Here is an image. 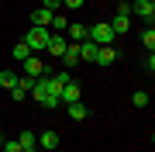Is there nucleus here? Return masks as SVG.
<instances>
[{
	"instance_id": "nucleus-15",
	"label": "nucleus",
	"mask_w": 155,
	"mask_h": 152,
	"mask_svg": "<svg viewBox=\"0 0 155 152\" xmlns=\"http://www.w3.org/2000/svg\"><path fill=\"white\" fill-rule=\"evenodd\" d=\"M86 24H69V38H72V45H79V42H86Z\"/></svg>"
},
{
	"instance_id": "nucleus-4",
	"label": "nucleus",
	"mask_w": 155,
	"mask_h": 152,
	"mask_svg": "<svg viewBox=\"0 0 155 152\" xmlns=\"http://www.w3.org/2000/svg\"><path fill=\"white\" fill-rule=\"evenodd\" d=\"M127 11H131V17H145L148 24L155 21V4H148V0H131Z\"/></svg>"
},
{
	"instance_id": "nucleus-12",
	"label": "nucleus",
	"mask_w": 155,
	"mask_h": 152,
	"mask_svg": "<svg viewBox=\"0 0 155 152\" xmlns=\"http://www.w3.org/2000/svg\"><path fill=\"white\" fill-rule=\"evenodd\" d=\"M38 145L48 149V152H55L59 149V135H55V131H41V135H38Z\"/></svg>"
},
{
	"instance_id": "nucleus-30",
	"label": "nucleus",
	"mask_w": 155,
	"mask_h": 152,
	"mask_svg": "<svg viewBox=\"0 0 155 152\" xmlns=\"http://www.w3.org/2000/svg\"><path fill=\"white\" fill-rule=\"evenodd\" d=\"M0 142H4V138H0Z\"/></svg>"
},
{
	"instance_id": "nucleus-20",
	"label": "nucleus",
	"mask_w": 155,
	"mask_h": 152,
	"mask_svg": "<svg viewBox=\"0 0 155 152\" xmlns=\"http://www.w3.org/2000/svg\"><path fill=\"white\" fill-rule=\"evenodd\" d=\"M0 152H21V142L17 138H4L0 142Z\"/></svg>"
},
{
	"instance_id": "nucleus-14",
	"label": "nucleus",
	"mask_w": 155,
	"mask_h": 152,
	"mask_svg": "<svg viewBox=\"0 0 155 152\" xmlns=\"http://www.w3.org/2000/svg\"><path fill=\"white\" fill-rule=\"evenodd\" d=\"M62 62H66V69H72V66H79V52H76V45H66V52H62Z\"/></svg>"
},
{
	"instance_id": "nucleus-16",
	"label": "nucleus",
	"mask_w": 155,
	"mask_h": 152,
	"mask_svg": "<svg viewBox=\"0 0 155 152\" xmlns=\"http://www.w3.org/2000/svg\"><path fill=\"white\" fill-rule=\"evenodd\" d=\"M48 28H52V35H62V31L69 28V24H66V14H52V21H48Z\"/></svg>"
},
{
	"instance_id": "nucleus-1",
	"label": "nucleus",
	"mask_w": 155,
	"mask_h": 152,
	"mask_svg": "<svg viewBox=\"0 0 155 152\" xmlns=\"http://www.w3.org/2000/svg\"><path fill=\"white\" fill-rule=\"evenodd\" d=\"M69 79V69H62V73H45V76H38L35 79V86H31V97L38 100L41 107H59L62 100H59V90H62V83Z\"/></svg>"
},
{
	"instance_id": "nucleus-27",
	"label": "nucleus",
	"mask_w": 155,
	"mask_h": 152,
	"mask_svg": "<svg viewBox=\"0 0 155 152\" xmlns=\"http://www.w3.org/2000/svg\"><path fill=\"white\" fill-rule=\"evenodd\" d=\"M148 4H155V0H148Z\"/></svg>"
},
{
	"instance_id": "nucleus-3",
	"label": "nucleus",
	"mask_w": 155,
	"mask_h": 152,
	"mask_svg": "<svg viewBox=\"0 0 155 152\" xmlns=\"http://www.w3.org/2000/svg\"><path fill=\"white\" fill-rule=\"evenodd\" d=\"M48 38H52V31H48V28H35V24H31V31L24 35L21 42H24V45L31 49V56H35L38 49H45V45H48Z\"/></svg>"
},
{
	"instance_id": "nucleus-23",
	"label": "nucleus",
	"mask_w": 155,
	"mask_h": 152,
	"mask_svg": "<svg viewBox=\"0 0 155 152\" xmlns=\"http://www.w3.org/2000/svg\"><path fill=\"white\" fill-rule=\"evenodd\" d=\"M62 7H66V11H79V7H83V0H62Z\"/></svg>"
},
{
	"instance_id": "nucleus-26",
	"label": "nucleus",
	"mask_w": 155,
	"mask_h": 152,
	"mask_svg": "<svg viewBox=\"0 0 155 152\" xmlns=\"http://www.w3.org/2000/svg\"><path fill=\"white\" fill-rule=\"evenodd\" d=\"M117 4H131V0H117Z\"/></svg>"
},
{
	"instance_id": "nucleus-25",
	"label": "nucleus",
	"mask_w": 155,
	"mask_h": 152,
	"mask_svg": "<svg viewBox=\"0 0 155 152\" xmlns=\"http://www.w3.org/2000/svg\"><path fill=\"white\" fill-rule=\"evenodd\" d=\"M21 152H38V149H35V145H28V149H21Z\"/></svg>"
},
{
	"instance_id": "nucleus-17",
	"label": "nucleus",
	"mask_w": 155,
	"mask_h": 152,
	"mask_svg": "<svg viewBox=\"0 0 155 152\" xmlns=\"http://www.w3.org/2000/svg\"><path fill=\"white\" fill-rule=\"evenodd\" d=\"M11 56H14L17 62H24V59H28V56H31V49H28V45H24V42H17V45L11 49Z\"/></svg>"
},
{
	"instance_id": "nucleus-6",
	"label": "nucleus",
	"mask_w": 155,
	"mask_h": 152,
	"mask_svg": "<svg viewBox=\"0 0 155 152\" xmlns=\"http://www.w3.org/2000/svg\"><path fill=\"white\" fill-rule=\"evenodd\" d=\"M45 73H48V69H45V62H41L38 56H28V59H24V76H35V79H38V76H45Z\"/></svg>"
},
{
	"instance_id": "nucleus-7",
	"label": "nucleus",
	"mask_w": 155,
	"mask_h": 152,
	"mask_svg": "<svg viewBox=\"0 0 155 152\" xmlns=\"http://www.w3.org/2000/svg\"><path fill=\"white\" fill-rule=\"evenodd\" d=\"M93 62H97V66H110V62H117V49L114 45H100Z\"/></svg>"
},
{
	"instance_id": "nucleus-11",
	"label": "nucleus",
	"mask_w": 155,
	"mask_h": 152,
	"mask_svg": "<svg viewBox=\"0 0 155 152\" xmlns=\"http://www.w3.org/2000/svg\"><path fill=\"white\" fill-rule=\"evenodd\" d=\"M17 79H21V73H14V69H0V86H4V90H14Z\"/></svg>"
},
{
	"instance_id": "nucleus-21",
	"label": "nucleus",
	"mask_w": 155,
	"mask_h": 152,
	"mask_svg": "<svg viewBox=\"0 0 155 152\" xmlns=\"http://www.w3.org/2000/svg\"><path fill=\"white\" fill-rule=\"evenodd\" d=\"M131 104L134 107H148V93H145V90H134L131 93Z\"/></svg>"
},
{
	"instance_id": "nucleus-5",
	"label": "nucleus",
	"mask_w": 155,
	"mask_h": 152,
	"mask_svg": "<svg viewBox=\"0 0 155 152\" xmlns=\"http://www.w3.org/2000/svg\"><path fill=\"white\" fill-rule=\"evenodd\" d=\"M79 97H83V90H79V83H72V79H66V83H62V90H59V100H62V104H76Z\"/></svg>"
},
{
	"instance_id": "nucleus-22",
	"label": "nucleus",
	"mask_w": 155,
	"mask_h": 152,
	"mask_svg": "<svg viewBox=\"0 0 155 152\" xmlns=\"http://www.w3.org/2000/svg\"><path fill=\"white\" fill-rule=\"evenodd\" d=\"M41 7H48L52 14H59L62 11V0H41Z\"/></svg>"
},
{
	"instance_id": "nucleus-24",
	"label": "nucleus",
	"mask_w": 155,
	"mask_h": 152,
	"mask_svg": "<svg viewBox=\"0 0 155 152\" xmlns=\"http://www.w3.org/2000/svg\"><path fill=\"white\" fill-rule=\"evenodd\" d=\"M145 73H155V56L148 52V59H145Z\"/></svg>"
},
{
	"instance_id": "nucleus-28",
	"label": "nucleus",
	"mask_w": 155,
	"mask_h": 152,
	"mask_svg": "<svg viewBox=\"0 0 155 152\" xmlns=\"http://www.w3.org/2000/svg\"><path fill=\"white\" fill-rule=\"evenodd\" d=\"M55 152H62V149H55Z\"/></svg>"
},
{
	"instance_id": "nucleus-18",
	"label": "nucleus",
	"mask_w": 155,
	"mask_h": 152,
	"mask_svg": "<svg viewBox=\"0 0 155 152\" xmlns=\"http://www.w3.org/2000/svg\"><path fill=\"white\" fill-rule=\"evenodd\" d=\"M17 142H21V149H28V145H38V135H35V131H21Z\"/></svg>"
},
{
	"instance_id": "nucleus-8",
	"label": "nucleus",
	"mask_w": 155,
	"mask_h": 152,
	"mask_svg": "<svg viewBox=\"0 0 155 152\" xmlns=\"http://www.w3.org/2000/svg\"><path fill=\"white\" fill-rule=\"evenodd\" d=\"M97 49H100V45H93L90 38H86V42H79V45H76V52H79V62H93V59H97Z\"/></svg>"
},
{
	"instance_id": "nucleus-19",
	"label": "nucleus",
	"mask_w": 155,
	"mask_h": 152,
	"mask_svg": "<svg viewBox=\"0 0 155 152\" xmlns=\"http://www.w3.org/2000/svg\"><path fill=\"white\" fill-rule=\"evenodd\" d=\"M141 45H145V49H148V52L155 49V31H152V24H148V28H145V31H141Z\"/></svg>"
},
{
	"instance_id": "nucleus-13",
	"label": "nucleus",
	"mask_w": 155,
	"mask_h": 152,
	"mask_svg": "<svg viewBox=\"0 0 155 152\" xmlns=\"http://www.w3.org/2000/svg\"><path fill=\"white\" fill-rule=\"evenodd\" d=\"M31 21H35V28H48V21H52V11H48V7H38V11L31 14Z\"/></svg>"
},
{
	"instance_id": "nucleus-29",
	"label": "nucleus",
	"mask_w": 155,
	"mask_h": 152,
	"mask_svg": "<svg viewBox=\"0 0 155 152\" xmlns=\"http://www.w3.org/2000/svg\"><path fill=\"white\" fill-rule=\"evenodd\" d=\"M0 69H4V66H0Z\"/></svg>"
},
{
	"instance_id": "nucleus-2",
	"label": "nucleus",
	"mask_w": 155,
	"mask_h": 152,
	"mask_svg": "<svg viewBox=\"0 0 155 152\" xmlns=\"http://www.w3.org/2000/svg\"><path fill=\"white\" fill-rule=\"evenodd\" d=\"M86 38L93 42V45H114V38H117V35L110 31V24H107V21H97V24H90Z\"/></svg>"
},
{
	"instance_id": "nucleus-10",
	"label": "nucleus",
	"mask_w": 155,
	"mask_h": 152,
	"mask_svg": "<svg viewBox=\"0 0 155 152\" xmlns=\"http://www.w3.org/2000/svg\"><path fill=\"white\" fill-rule=\"evenodd\" d=\"M66 111H69V118H72V121H86V118H90V107H86V104H79V100H76V104H66Z\"/></svg>"
},
{
	"instance_id": "nucleus-9",
	"label": "nucleus",
	"mask_w": 155,
	"mask_h": 152,
	"mask_svg": "<svg viewBox=\"0 0 155 152\" xmlns=\"http://www.w3.org/2000/svg\"><path fill=\"white\" fill-rule=\"evenodd\" d=\"M66 45H69V42L62 38V35H52V38H48V45H45V49H48V52H52L55 59H62V52H66Z\"/></svg>"
}]
</instances>
